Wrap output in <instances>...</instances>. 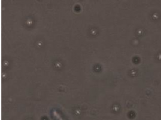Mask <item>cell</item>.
I'll return each instance as SVG.
<instances>
[{
    "label": "cell",
    "mask_w": 161,
    "mask_h": 120,
    "mask_svg": "<svg viewBox=\"0 0 161 120\" xmlns=\"http://www.w3.org/2000/svg\"><path fill=\"white\" fill-rule=\"evenodd\" d=\"M54 115H55V116L57 118V119H59V120H63V119L60 116V115H59L58 113H57L56 112H54Z\"/></svg>",
    "instance_id": "1"
}]
</instances>
